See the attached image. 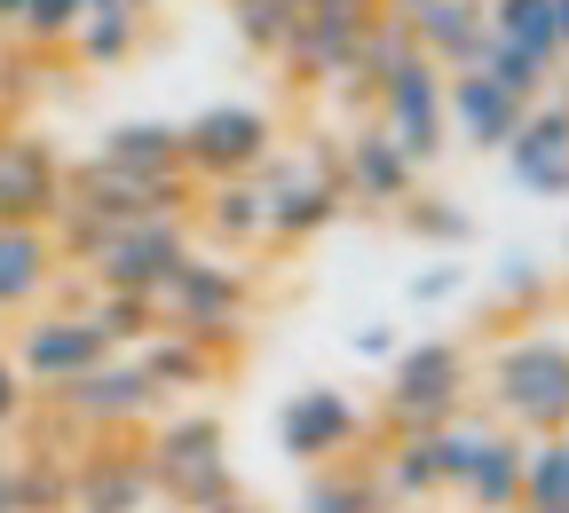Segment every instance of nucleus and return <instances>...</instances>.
<instances>
[{"instance_id": "obj_1", "label": "nucleus", "mask_w": 569, "mask_h": 513, "mask_svg": "<svg viewBox=\"0 0 569 513\" xmlns=\"http://www.w3.org/2000/svg\"><path fill=\"white\" fill-rule=\"evenodd\" d=\"M490 388H498V419L507 426H530V434H553L569 419V348L561 340H515L498 348L490 363Z\"/></svg>"}, {"instance_id": "obj_2", "label": "nucleus", "mask_w": 569, "mask_h": 513, "mask_svg": "<svg viewBox=\"0 0 569 513\" xmlns=\"http://www.w3.org/2000/svg\"><path fill=\"white\" fill-rule=\"evenodd\" d=\"M467 403V348L451 340H427L396 363V388H388V419L403 434H427V426H451Z\"/></svg>"}, {"instance_id": "obj_3", "label": "nucleus", "mask_w": 569, "mask_h": 513, "mask_svg": "<svg viewBox=\"0 0 569 513\" xmlns=\"http://www.w3.org/2000/svg\"><path fill=\"white\" fill-rule=\"evenodd\" d=\"M88 261H96V284H103V292H142V301H151V292H159L190 253H182V222H174V213H142V222H119Z\"/></svg>"}, {"instance_id": "obj_4", "label": "nucleus", "mask_w": 569, "mask_h": 513, "mask_svg": "<svg viewBox=\"0 0 569 513\" xmlns=\"http://www.w3.org/2000/svg\"><path fill=\"white\" fill-rule=\"evenodd\" d=\"M269 167V119L246 103H213L182 127V174L190 182H230V174H261Z\"/></svg>"}, {"instance_id": "obj_5", "label": "nucleus", "mask_w": 569, "mask_h": 513, "mask_svg": "<svg viewBox=\"0 0 569 513\" xmlns=\"http://www.w3.org/2000/svg\"><path fill=\"white\" fill-rule=\"evenodd\" d=\"M380 134L396 142V151H403L411 167L443 151V134H451V111H443V71L427 63V56L396 63L388 80H380Z\"/></svg>"}, {"instance_id": "obj_6", "label": "nucleus", "mask_w": 569, "mask_h": 513, "mask_svg": "<svg viewBox=\"0 0 569 513\" xmlns=\"http://www.w3.org/2000/svg\"><path fill=\"white\" fill-rule=\"evenodd\" d=\"M142 466H151V490H174V505H190V513L230 497V466H222V434H213V419H174Z\"/></svg>"}, {"instance_id": "obj_7", "label": "nucleus", "mask_w": 569, "mask_h": 513, "mask_svg": "<svg viewBox=\"0 0 569 513\" xmlns=\"http://www.w3.org/2000/svg\"><path fill=\"white\" fill-rule=\"evenodd\" d=\"M443 443H451V490L482 513H515L522 497V443L507 426H443Z\"/></svg>"}, {"instance_id": "obj_8", "label": "nucleus", "mask_w": 569, "mask_h": 513, "mask_svg": "<svg viewBox=\"0 0 569 513\" xmlns=\"http://www.w3.org/2000/svg\"><path fill=\"white\" fill-rule=\"evenodd\" d=\"M151 309H167L174 324L167 332H190V340H230L238 332V316H246V284H238V269H213V261H182L159 292H151Z\"/></svg>"}, {"instance_id": "obj_9", "label": "nucleus", "mask_w": 569, "mask_h": 513, "mask_svg": "<svg viewBox=\"0 0 569 513\" xmlns=\"http://www.w3.org/2000/svg\"><path fill=\"white\" fill-rule=\"evenodd\" d=\"M159 395H151V380L134 372V363H88L80 380H63L56 388V411L71 419V426H88V434H103V426H134L142 411H151Z\"/></svg>"}, {"instance_id": "obj_10", "label": "nucleus", "mask_w": 569, "mask_h": 513, "mask_svg": "<svg viewBox=\"0 0 569 513\" xmlns=\"http://www.w3.org/2000/svg\"><path fill=\"white\" fill-rule=\"evenodd\" d=\"M63 167H56V151L48 142H32V134H0V222H32V230H48L56 222V205H63Z\"/></svg>"}, {"instance_id": "obj_11", "label": "nucleus", "mask_w": 569, "mask_h": 513, "mask_svg": "<svg viewBox=\"0 0 569 513\" xmlns=\"http://www.w3.org/2000/svg\"><path fill=\"white\" fill-rule=\"evenodd\" d=\"M372 9H356V0H309L301 24L284 32V63L309 71V80H348V63H356V32H365Z\"/></svg>"}, {"instance_id": "obj_12", "label": "nucleus", "mask_w": 569, "mask_h": 513, "mask_svg": "<svg viewBox=\"0 0 569 513\" xmlns=\"http://www.w3.org/2000/svg\"><path fill=\"white\" fill-rule=\"evenodd\" d=\"M348 198H340V182H332V167H284V174H269L261 182V213H269V238H317L332 213H340Z\"/></svg>"}, {"instance_id": "obj_13", "label": "nucleus", "mask_w": 569, "mask_h": 513, "mask_svg": "<svg viewBox=\"0 0 569 513\" xmlns=\"http://www.w3.org/2000/svg\"><path fill=\"white\" fill-rule=\"evenodd\" d=\"M403 32H411V48L436 63V71H475L482 63V40H490L482 0H419V9L403 17Z\"/></svg>"}, {"instance_id": "obj_14", "label": "nucleus", "mask_w": 569, "mask_h": 513, "mask_svg": "<svg viewBox=\"0 0 569 513\" xmlns=\"http://www.w3.org/2000/svg\"><path fill=\"white\" fill-rule=\"evenodd\" d=\"M103 355H111V348L96 340V324H88V316H40V324H24L17 372H24V388H32V380L63 388V380H80L88 363H103Z\"/></svg>"}, {"instance_id": "obj_15", "label": "nucleus", "mask_w": 569, "mask_h": 513, "mask_svg": "<svg viewBox=\"0 0 569 513\" xmlns=\"http://www.w3.org/2000/svg\"><path fill=\"white\" fill-rule=\"evenodd\" d=\"M443 111H451V127H459L467 142H482V151H507L530 103L507 95L490 71H459V80H443Z\"/></svg>"}, {"instance_id": "obj_16", "label": "nucleus", "mask_w": 569, "mask_h": 513, "mask_svg": "<svg viewBox=\"0 0 569 513\" xmlns=\"http://www.w3.org/2000/svg\"><path fill=\"white\" fill-rule=\"evenodd\" d=\"M411 159L396 151L388 134H348V151H340V167H332V182H340V198H365V205H403L411 198Z\"/></svg>"}, {"instance_id": "obj_17", "label": "nucleus", "mask_w": 569, "mask_h": 513, "mask_svg": "<svg viewBox=\"0 0 569 513\" xmlns=\"http://www.w3.org/2000/svg\"><path fill=\"white\" fill-rule=\"evenodd\" d=\"M507 159L530 190H569V103H530Z\"/></svg>"}, {"instance_id": "obj_18", "label": "nucleus", "mask_w": 569, "mask_h": 513, "mask_svg": "<svg viewBox=\"0 0 569 513\" xmlns=\"http://www.w3.org/2000/svg\"><path fill=\"white\" fill-rule=\"evenodd\" d=\"M365 482H372V490H396V497H436V490H451V443H443V426L396 434L388 466H372Z\"/></svg>"}, {"instance_id": "obj_19", "label": "nucleus", "mask_w": 569, "mask_h": 513, "mask_svg": "<svg viewBox=\"0 0 569 513\" xmlns=\"http://www.w3.org/2000/svg\"><path fill=\"white\" fill-rule=\"evenodd\" d=\"M277 434H284V451H293V459H332V451H348L356 411H348L332 388H309V395H293V403H284Z\"/></svg>"}, {"instance_id": "obj_20", "label": "nucleus", "mask_w": 569, "mask_h": 513, "mask_svg": "<svg viewBox=\"0 0 569 513\" xmlns=\"http://www.w3.org/2000/svg\"><path fill=\"white\" fill-rule=\"evenodd\" d=\"M96 167H111V174H134V182H174V174H182V127H151V119H134V127H111Z\"/></svg>"}, {"instance_id": "obj_21", "label": "nucleus", "mask_w": 569, "mask_h": 513, "mask_svg": "<svg viewBox=\"0 0 569 513\" xmlns=\"http://www.w3.org/2000/svg\"><path fill=\"white\" fill-rule=\"evenodd\" d=\"M142 497H151V466L142 459H80L71 466V490H63V505H80V513H134Z\"/></svg>"}, {"instance_id": "obj_22", "label": "nucleus", "mask_w": 569, "mask_h": 513, "mask_svg": "<svg viewBox=\"0 0 569 513\" xmlns=\"http://www.w3.org/2000/svg\"><path fill=\"white\" fill-rule=\"evenodd\" d=\"M48 276H56V238L32 222H0V309L40 301Z\"/></svg>"}, {"instance_id": "obj_23", "label": "nucleus", "mask_w": 569, "mask_h": 513, "mask_svg": "<svg viewBox=\"0 0 569 513\" xmlns=\"http://www.w3.org/2000/svg\"><path fill=\"white\" fill-rule=\"evenodd\" d=\"M134 372L151 380V395H167V388H206V380H213V348L190 340V332H159L151 348L134 355Z\"/></svg>"}, {"instance_id": "obj_24", "label": "nucleus", "mask_w": 569, "mask_h": 513, "mask_svg": "<svg viewBox=\"0 0 569 513\" xmlns=\"http://www.w3.org/2000/svg\"><path fill=\"white\" fill-rule=\"evenodd\" d=\"M515 513H569V443H561V434H538V443L522 451Z\"/></svg>"}, {"instance_id": "obj_25", "label": "nucleus", "mask_w": 569, "mask_h": 513, "mask_svg": "<svg viewBox=\"0 0 569 513\" xmlns=\"http://www.w3.org/2000/svg\"><path fill=\"white\" fill-rule=\"evenodd\" d=\"M482 24H490V40H507V48H522V56L561 63V40H553V0H490Z\"/></svg>"}, {"instance_id": "obj_26", "label": "nucleus", "mask_w": 569, "mask_h": 513, "mask_svg": "<svg viewBox=\"0 0 569 513\" xmlns=\"http://www.w3.org/2000/svg\"><path fill=\"white\" fill-rule=\"evenodd\" d=\"M142 40V9H119V0H88L80 32H71V48H80V63H127Z\"/></svg>"}, {"instance_id": "obj_27", "label": "nucleus", "mask_w": 569, "mask_h": 513, "mask_svg": "<svg viewBox=\"0 0 569 513\" xmlns=\"http://www.w3.org/2000/svg\"><path fill=\"white\" fill-rule=\"evenodd\" d=\"M206 222L222 230V238H238V245L269 238V213H261V182H253V174H230V182H206Z\"/></svg>"}, {"instance_id": "obj_28", "label": "nucleus", "mask_w": 569, "mask_h": 513, "mask_svg": "<svg viewBox=\"0 0 569 513\" xmlns=\"http://www.w3.org/2000/svg\"><path fill=\"white\" fill-rule=\"evenodd\" d=\"M419 48H411V32H403V17H365V32H356V63L348 71H365V80L380 88L396 63H411Z\"/></svg>"}, {"instance_id": "obj_29", "label": "nucleus", "mask_w": 569, "mask_h": 513, "mask_svg": "<svg viewBox=\"0 0 569 513\" xmlns=\"http://www.w3.org/2000/svg\"><path fill=\"white\" fill-rule=\"evenodd\" d=\"M301 9H309V0H238V40L261 48V56H277L284 32L301 24Z\"/></svg>"}, {"instance_id": "obj_30", "label": "nucleus", "mask_w": 569, "mask_h": 513, "mask_svg": "<svg viewBox=\"0 0 569 513\" xmlns=\"http://www.w3.org/2000/svg\"><path fill=\"white\" fill-rule=\"evenodd\" d=\"M80 17H88V0H24L17 32H24V40H40V48H63L71 32H80Z\"/></svg>"}, {"instance_id": "obj_31", "label": "nucleus", "mask_w": 569, "mask_h": 513, "mask_svg": "<svg viewBox=\"0 0 569 513\" xmlns=\"http://www.w3.org/2000/svg\"><path fill=\"white\" fill-rule=\"evenodd\" d=\"M301 513H372V482L365 474H325Z\"/></svg>"}, {"instance_id": "obj_32", "label": "nucleus", "mask_w": 569, "mask_h": 513, "mask_svg": "<svg viewBox=\"0 0 569 513\" xmlns=\"http://www.w3.org/2000/svg\"><path fill=\"white\" fill-rule=\"evenodd\" d=\"M411 230H427V238L459 245V238H467V213H451V205H419V213H411Z\"/></svg>"}, {"instance_id": "obj_33", "label": "nucleus", "mask_w": 569, "mask_h": 513, "mask_svg": "<svg viewBox=\"0 0 569 513\" xmlns=\"http://www.w3.org/2000/svg\"><path fill=\"white\" fill-rule=\"evenodd\" d=\"M9 419H24V372L0 355V426H9Z\"/></svg>"}, {"instance_id": "obj_34", "label": "nucleus", "mask_w": 569, "mask_h": 513, "mask_svg": "<svg viewBox=\"0 0 569 513\" xmlns=\"http://www.w3.org/2000/svg\"><path fill=\"white\" fill-rule=\"evenodd\" d=\"M451 284H459V269H427V276H411V301H443Z\"/></svg>"}, {"instance_id": "obj_35", "label": "nucleus", "mask_w": 569, "mask_h": 513, "mask_svg": "<svg viewBox=\"0 0 569 513\" xmlns=\"http://www.w3.org/2000/svg\"><path fill=\"white\" fill-rule=\"evenodd\" d=\"M553 40H561V56H569V0H553Z\"/></svg>"}, {"instance_id": "obj_36", "label": "nucleus", "mask_w": 569, "mask_h": 513, "mask_svg": "<svg viewBox=\"0 0 569 513\" xmlns=\"http://www.w3.org/2000/svg\"><path fill=\"white\" fill-rule=\"evenodd\" d=\"M0 513H17V482H9V466H0Z\"/></svg>"}, {"instance_id": "obj_37", "label": "nucleus", "mask_w": 569, "mask_h": 513, "mask_svg": "<svg viewBox=\"0 0 569 513\" xmlns=\"http://www.w3.org/2000/svg\"><path fill=\"white\" fill-rule=\"evenodd\" d=\"M24 17V0H0V24H17Z\"/></svg>"}, {"instance_id": "obj_38", "label": "nucleus", "mask_w": 569, "mask_h": 513, "mask_svg": "<svg viewBox=\"0 0 569 513\" xmlns=\"http://www.w3.org/2000/svg\"><path fill=\"white\" fill-rule=\"evenodd\" d=\"M411 9H419V0H388V17H411Z\"/></svg>"}, {"instance_id": "obj_39", "label": "nucleus", "mask_w": 569, "mask_h": 513, "mask_svg": "<svg viewBox=\"0 0 569 513\" xmlns=\"http://www.w3.org/2000/svg\"><path fill=\"white\" fill-rule=\"evenodd\" d=\"M119 9H151V0H119Z\"/></svg>"}, {"instance_id": "obj_40", "label": "nucleus", "mask_w": 569, "mask_h": 513, "mask_svg": "<svg viewBox=\"0 0 569 513\" xmlns=\"http://www.w3.org/2000/svg\"><path fill=\"white\" fill-rule=\"evenodd\" d=\"M553 434H561V443H569V419H561V426H553Z\"/></svg>"}, {"instance_id": "obj_41", "label": "nucleus", "mask_w": 569, "mask_h": 513, "mask_svg": "<svg viewBox=\"0 0 569 513\" xmlns=\"http://www.w3.org/2000/svg\"><path fill=\"white\" fill-rule=\"evenodd\" d=\"M356 9H372V0H356Z\"/></svg>"}, {"instance_id": "obj_42", "label": "nucleus", "mask_w": 569, "mask_h": 513, "mask_svg": "<svg viewBox=\"0 0 569 513\" xmlns=\"http://www.w3.org/2000/svg\"><path fill=\"white\" fill-rule=\"evenodd\" d=\"M0 466H9V459H0Z\"/></svg>"}]
</instances>
